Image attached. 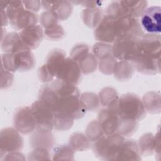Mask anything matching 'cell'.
<instances>
[{
	"mask_svg": "<svg viewBox=\"0 0 161 161\" xmlns=\"http://www.w3.org/2000/svg\"><path fill=\"white\" fill-rule=\"evenodd\" d=\"M5 9L8 21L11 26L16 30L36 25L38 21V15L26 9L21 1H8Z\"/></svg>",
	"mask_w": 161,
	"mask_h": 161,
	"instance_id": "cell-1",
	"label": "cell"
},
{
	"mask_svg": "<svg viewBox=\"0 0 161 161\" xmlns=\"http://www.w3.org/2000/svg\"><path fill=\"white\" fill-rule=\"evenodd\" d=\"M116 109L119 118L125 119L138 121L143 118L146 114L141 99L131 93L123 94L118 98Z\"/></svg>",
	"mask_w": 161,
	"mask_h": 161,
	"instance_id": "cell-2",
	"label": "cell"
},
{
	"mask_svg": "<svg viewBox=\"0 0 161 161\" xmlns=\"http://www.w3.org/2000/svg\"><path fill=\"white\" fill-rule=\"evenodd\" d=\"M2 66L9 72L28 71L33 68L35 59L31 50L23 48L15 53H6L2 57Z\"/></svg>",
	"mask_w": 161,
	"mask_h": 161,
	"instance_id": "cell-3",
	"label": "cell"
},
{
	"mask_svg": "<svg viewBox=\"0 0 161 161\" xmlns=\"http://www.w3.org/2000/svg\"><path fill=\"white\" fill-rule=\"evenodd\" d=\"M140 38L132 34H125L117 38L112 47L113 56L121 61L133 62L138 52Z\"/></svg>",
	"mask_w": 161,
	"mask_h": 161,
	"instance_id": "cell-4",
	"label": "cell"
},
{
	"mask_svg": "<svg viewBox=\"0 0 161 161\" xmlns=\"http://www.w3.org/2000/svg\"><path fill=\"white\" fill-rule=\"evenodd\" d=\"M125 141L123 136L116 133L101 136L96 141L93 148L97 156L106 160H115L117 153Z\"/></svg>",
	"mask_w": 161,
	"mask_h": 161,
	"instance_id": "cell-5",
	"label": "cell"
},
{
	"mask_svg": "<svg viewBox=\"0 0 161 161\" xmlns=\"http://www.w3.org/2000/svg\"><path fill=\"white\" fill-rule=\"evenodd\" d=\"M31 108L35 119L36 130L51 131L53 128L54 113L50 107L39 99L31 104Z\"/></svg>",
	"mask_w": 161,
	"mask_h": 161,
	"instance_id": "cell-6",
	"label": "cell"
},
{
	"mask_svg": "<svg viewBox=\"0 0 161 161\" xmlns=\"http://www.w3.org/2000/svg\"><path fill=\"white\" fill-rule=\"evenodd\" d=\"M116 105L101 110L98 115L97 122L106 135L118 133L120 118L117 113Z\"/></svg>",
	"mask_w": 161,
	"mask_h": 161,
	"instance_id": "cell-7",
	"label": "cell"
},
{
	"mask_svg": "<svg viewBox=\"0 0 161 161\" xmlns=\"http://www.w3.org/2000/svg\"><path fill=\"white\" fill-rule=\"evenodd\" d=\"M160 10L161 8L159 6H151L147 8L142 14L140 26L142 29L148 34L160 35Z\"/></svg>",
	"mask_w": 161,
	"mask_h": 161,
	"instance_id": "cell-8",
	"label": "cell"
},
{
	"mask_svg": "<svg viewBox=\"0 0 161 161\" xmlns=\"http://www.w3.org/2000/svg\"><path fill=\"white\" fill-rule=\"evenodd\" d=\"M81 70L79 65L71 58L66 57L60 65L56 75L57 79L74 85L80 80Z\"/></svg>",
	"mask_w": 161,
	"mask_h": 161,
	"instance_id": "cell-9",
	"label": "cell"
},
{
	"mask_svg": "<svg viewBox=\"0 0 161 161\" xmlns=\"http://www.w3.org/2000/svg\"><path fill=\"white\" fill-rule=\"evenodd\" d=\"M14 125L21 133L28 134L33 131L36 128V123L31 108L25 107L19 109L15 114Z\"/></svg>",
	"mask_w": 161,
	"mask_h": 161,
	"instance_id": "cell-10",
	"label": "cell"
},
{
	"mask_svg": "<svg viewBox=\"0 0 161 161\" xmlns=\"http://www.w3.org/2000/svg\"><path fill=\"white\" fill-rule=\"evenodd\" d=\"M23 145V140L19 131L12 128H5L1 133V152H17Z\"/></svg>",
	"mask_w": 161,
	"mask_h": 161,
	"instance_id": "cell-11",
	"label": "cell"
},
{
	"mask_svg": "<svg viewBox=\"0 0 161 161\" xmlns=\"http://www.w3.org/2000/svg\"><path fill=\"white\" fill-rule=\"evenodd\" d=\"M44 32L40 25H35L21 30L19 33L23 45L30 50L36 48L43 38Z\"/></svg>",
	"mask_w": 161,
	"mask_h": 161,
	"instance_id": "cell-12",
	"label": "cell"
},
{
	"mask_svg": "<svg viewBox=\"0 0 161 161\" xmlns=\"http://www.w3.org/2000/svg\"><path fill=\"white\" fill-rule=\"evenodd\" d=\"M43 8L50 11L58 19L64 20L68 18L72 11V5L67 1H41Z\"/></svg>",
	"mask_w": 161,
	"mask_h": 161,
	"instance_id": "cell-13",
	"label": "cell"
},
{
	"mask_svg": "<svg viewBox=\"0 0 161 161\" xmlns=\"http://www.w3.org/2000/svg\"><path fill=\"white\" fill-rule=\"evenodd\" d=\"M139 148L134 140H125L115 160H140Z\"/></svg>",
	"mask_w": 161,
	"mask_h": 161,
	"instance_id": "cell-14",
	"label": "cell"
},
{
	"mask_svg": "<svg viewBox=\"0 0 161 161\" xmlns=\"http://www.w3.org/2000/svg\"><path fill=\"white\" fill-rule=\"evenodd\" d=\"M1 47L4 52L13 53L23 48H27L21 42L19 35L16 32L8 34L4 40H2Z\"/></svg>",
	"mask_w": 161,
	"mask_h": 161,
	"instance_id": "cell-15",
	"label": "cell"
},
{
	"mask_svg": "<svg viewBox=\"0 0 161 161\" xmlns=\"http://www.w3.org/2000/svg\"><path fill=\"white\" fill-rule=\"evenodd\" d=\"M30 141L33 147L47 149V147L51 148L52 147L54 138L51 131L36 130L35 133L32 135Z\"/></svg>",
	"mask_w": 161,
	"mask_h": 161,
	"instance_id": "cell-16",
	"label": "cell"
},
{
	"mask_svg": "<svg viewBox=\"0 0 161 161\" xmlns=\"http://www.w3.org/2000/svg\"><path fill=\"white\" fill-rule=\"evenodd\" d=\"M119 2L126 13L135 18L141 16L147 6L146 1H120Z\"/></svg>",
	"mask_w": 161,
	"mask_h": 161,
	"instance_id": "cell-17",
	"label": "cell"
},
{
	"mask_svg": "<svg viewBox=\"0 0 161 161\" xmlns=\"http://www.w3.org/2000/svg\"><path fill=\"white\" fill-rule=\"evenodd\" d=\"M82 14L85 24L91 28L97 26L102 19V11L98 8H88L84 9Z\"/></svg>",
	"mask_w": 161,
	"mask_h": 161,
	"instance_id": "cell-18",
	"label": "cell"
},
{
	"mask_svg": "<svg viewBox=\"0 0 161 161\" xmlns=\"http://www.w3.org/2000/svg\"><path fill=\"white\" fill-rule=\"evenodd\" d=\"M113 72L115 77L119 80H126L131 76L133 69L131 64L128 61H121L116 63L114 66Z\"/></svg>",
	"mask_w": 161,
	"mask_h": 161,
	"instance_id": "cell-19",
	"label": "cell"
},
{
	"mask_svg": "<svg viewBox=\"0 0 161 161\" xmlns=\"http://www.w3.org/2000/svg\"><path fill=\"white\" fill-rule=\"evenodd\" d=\"M77 64L79 65L81 72L88 74L94 71L97 65V61L94 55L88 53Z\"/></svg>",
	"mask_w": 161,
	"mask_h": 161,
	"instance_id": "cell-20",
	"label": "cell"
},
{
	"mask_svg": "<svg viewBox=\"0 0 161 161\" xmlns=\"http://www.w3.org/2000/svg\"><path fill=\"white\" fill-rule=\"evenodd\" d=\"M118 100L116 92L111 88H105L100 92V101L104 106L110 108L115 106Z\"/></svg>",
	"mask_w": 161,
	"mask_h": 161,
	"instance_id": "cell-21",
	"label": "cell"
},
{
	"mask_svg": "<svg viewBox=\"0 0 161 161\" xmlns=\"http://www.w3.org/2000/svg\"><path fill=\"white\" fill-rule=\"evenodd\" d=\"M73 120L72 118L66 114L54 113L53 127L58 130H67L71 128Z\"/></svg>",
	"mask_w": 161,
	"mask_h": 161,
	"instance_id": "cell-22",
	"label": "cell"
},
{
	"mask_svg": "<svg viewBox=\"0 0 161 161\" xmlns=\"http://www.w3.org/2000/svg\"><path fill=\"white\" fill-rule=\"evenodd\" d=\"M139 147L140 152L143 154L148 155L152 153L154 150V137L150 133H147L140 139Z\"/></svg>",
	"mask_w": 161,
	"mask_h": 161,
	"instance_id": "cell-23",
	"label": "cell"
},
{
	"mask_svg": "<svg viewBox=\"0 0 161 161\" xmlns=\"http://www.w3.org/2000/svg\"><path fill=\"white\" fill-rule=\"evenodd\" d=\"M93 52L94 55L99 58L100 60L112 56V47L109 45L98 43L94 45L93 47Z\"/></svg>",
	"mask_w": 161,
	"mask_h": 161,
	"instance_id": "cell-24",
	"label": "cell"
},
{
	"mask_svg": "<svg viewBox=\"0 0 161 161\" xmlns=\"http://www.w3.org/2000/svg\"><path fill=\"white\" fill-rule=\"evenodd\" d=\"M86 133L88 138L91 141L96 142L103 136V131L97 121L91 122L87 126Z\"/></svg>",
	"mask_w": 161,
	"mask_h": 161,
	"instance_id": "cell-25",
	"label": "cell"
},
{
	"mask_svg": "<svg viewBox=\"0 0 161 161\" xmlns=\"http://www.w3.org/2000/svg\"><path fill=\"white\" fill-rule=\"evenodd\" d=\"M70 138V143L76 150L87 149L89 146V140L81 133H75Z\"/></svg>",
	"mask_w": 161,
	"mask_h": 161,
	"instance_id": "cell-26",
	"label": "cell"
},
{
	"mask_svg": "<svg viewBox=\"0 0 161 161\" xmlns=\"http://www.w3.org/2000/svg\"><path fill=\"white\" fill-rule=\"evenodd\" d=\"M44 34L48 39L59 40L64 36L65 32L62 26L58 23L47 29H45Z\"/></svg>",
	"mask_w": 161,
	"mask_h": 161,
	"instance_id": "cell-27",
	"label": "cell"
},
{
	"mask_svg": "<svg viewBox=\"0 0 161 161\" xmlns=\"http://www.w3.org/2000/svg\"><path fill=\"white\" fill-rule=\"evenodd\" d=\"M89 47L86 45H78L75 46L71 51V58L76 63L80 60L85 55L89 53Z\"/></svg>",
	"mask_w": 161,
	"mask_h": 161,
	"instance_id": "cell-28",
	"label": "cell"
},
{
	"mask_svg": "<svg viewBox=\"0 0 161 161\" xmlns=\"http://www.w3.org/2000/svg\"><path fill=\"white\" fill-rule=\"evenodd\" d=\"M22 3L26 9L33 13L38 11L42 4V2L39 1H23Z\"/></svg>",
	"mask_w": 161,
	"mask_h": 161,
	"instance_id": "cell-29",
	"label": "cell"
}]
</instances>
